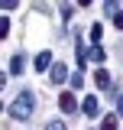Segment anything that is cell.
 Listing matches in <instances>:
<instances>
[{
  "mask_svg": "<svg viewBox=\"0 0 123 130\" xmlns=\"http://www.w3.org/2000/svg\"><path fill=\"white\" fill-rule=\"evenodd\" d=\"M65 78H68V68H65V65H55V68H52V81H55V85H62V81H65Z\"/></svg>",
  "mask_w": 123,
  "mask_h": 130,
  "instance_id": "cell-5",
  "label": "cell"
},
{
  "mask_svg": "<svg viewBox=\"0 0 123 130\" xmlns=\"http://www.w3.org/2000/svg\"><path fill=\"white\" fill-rule=\"evenodd\" d=\"M100 36H104V26H100V23H94V26H91V39H94V42H97Z\"/></svg>",
  "mask_w": 123,
  "mask_h": 130,
  "instance_id": "cell-10",
  "label": "cell"
},
{
  "mask_svg": "<svg viewBox=\"0 0 123 130\" xmlns=\"http://www.w3.org/2000/svg\"><path fill=\"white\" fill-rule=\"evenodd\" d=\"M117 120H120V117H113V114H107V117H104V124H100V130H117V127H120Z\"/></svg>",
  "mask_w": 123,
  "mask_h": 130,
  "instance_id": "cell-9",
  "label": "cell"
},
{
  "mask_svg": "<svg viewBox=\"0 0 123 130\" xmlns=\"http://www.w3.org/2000/svg\"><path fill=\"white\" fill-rule=\"evenodd\" d=\"M23 62H26L23 55H13V59H10V72H13V75H19V72H23Z\"/></svg>",
  "mask_w": 123,
  "mask_h": 130,
  "instance_id": "cell-8",
  "label": "cell"
},
{
  "mask_svg": "<svg viewBox=\"0 0 123 130\" xmlns=\"http://www.w3.org/2000/svg\"><path fill=\"white\" fill-rule=\"evenodd\" d=\"M81 111L88 114V117H94V114H97V98H84V104H81Z\"/></svg>",
  "mask_w": 123,
  "mask_h": 130,
  "instance_id": "cell-7",
  "label": "cell"
},
{
  "mask_svg": "<svg viewBox=\"0 0 123 130\" xmlns=\"http://www.w3.org/2000/svg\"><path fill=\"white\" fill-rule=\"evenodd\" d=\"M58 107H62L65 114H75V111H78V101H75V94H62V98H58Z\"/></svg>",
  "mask_w": 123,
  "mask_h": 130,
  "instance_id": "cell-3",
  "label": "cell"
},
{
  "mask_svg": "<svg viewBox=\"0 0 123 130\" xmlns=\"http://www.w3.org/2000/svg\"><path fill=\"white\" fill-rule=\"evenodd\" d=\"M46 130H65V127H62V124H49Z\"/></svg>",
  "mask_w": 123,
  "mask_h": 130,
  "instance_id": "cell-15",
  "label": "cell"
},
{
  "mask_svg": "<svg viewBox=\"0 0 123 130\" xmlns=\"http://www.w3.org/2000/svg\"><path fill=\"white\" fill-rule=\"evenodd\" d=\"M94 81H97V88H100V91H110V85H113L107 68H97V72H94Z\"/></svg>",
  "mask_w": 123,
  "mask_h": 130,
  "instance_id": "cell-2",
  "label": "cell"
},
{
  "mask_svg": "<svg viewBox=\"0 0 123 130\" xmlns=\"http://www.w3.org/2000/svg\"><path fill=\"white\" fill-rule=\"evenodd\" d=\"M71 88H84V75H81V72L71 75Z\"/></svg>",
  "mask_w": 123,
  "mask_h": 130,
  "instance_id": "cell-12",
  "label": "cell"
},
{
  "mask_svg": "<svg viewBox=\"0 0 123 130\" xmlns=\"http://www.w3.org/2000/svg\"><path fill=\"white\" fill-rule=\"evenodd\" d=\"M0 36H10V16L0 20Z\"/></svg>",
  "mask_w": 123,
  "mask_h": 130,
  "instance_id": "cell-11",
  "label": "cell"
},
{
  "mask_svg": "<svg viewBox=\"0 0 123 130\" xmlns=\"http://www.w3.org/2000/svg\"><path fill=\"white\" fill-rule=\"evenodd\" d=\"M104 55H107L104 46H91V49H88V59H91V62H104Z\"/></svg>",
  "mask_w": 123,
  "mask_h": 130,
  "instance_id": "cell-6",
  "label": "cell"
},
{
  "mask_svg": "<svg viewBox=\"0 0 123 130\" xmlns=\"http://www.w3.org/2000/svg\"><path fill=\"white\" fill-rule=\"evenodd\" d=\"M117 117H120V120H123V94L117 98Z\"/></svg>",
  "mask_w": 123,
  "mask_h": 130,
  "instance_id": "cell-14",
  "label": "cell"
},
{
  "mask_svg": "<svg viewBox=\"0 0 123 130\" xmlns=\"http://www.w3.org/2000/svg\"><path fill=\"white\" fill-rule=\"evenodd\" d=\"M113 26H117V29H123V10H120L117 16H113Z\"/></svg>",
  "mask_w": 123,
  "mask_h": 130,
  "instance_id": "cell-13",
  "label": "cell"
},
{
  "mask_svg": "<svg viewBox=\"0 0 123 130\" xmlns=\"http://www.w3.org/2000/svg\"><path fill=\"white\" fill-rule=\"evenodd\" d=\"M49 65H52V52H39L36 55V72H46Z\"/></svg>",
  "mask_w": 123,
  "mask_h": 130,
  "instance_id": "cell-4",
  "label": "cell"
},
{
  "mask_svg": "<svg viewBox=\"0 0 123 130\" xmlns=\"http://www.w3.org/2000/svg\"><path fill=\"white\" fill-rule=\"evenodd\" d=\"M7 111H10L13 120H29L32 111H36V94H32V91H23L16 101H10V107H7Z\"/></svg>",
  "mask_w": 123,
  "mask_h": 130,
  "instance_id": "cell-1",
  "label": "cell"
}]
</instances>
